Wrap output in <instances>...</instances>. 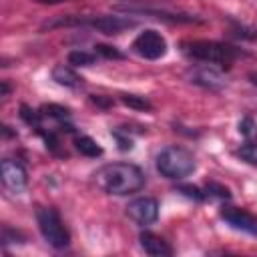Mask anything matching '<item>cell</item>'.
I'll use <instances>...</instances> for the list:
<instances>
[{"label":"cell","instance_id":"1","mask_svg":"<svg viewBox=\"0 0 257 257\" xmlns=\"http://www.w3.org/2000/svg\"><path fill=\"white\" fill-rule=\"evenodd\" d=\"M94 183L108 195H131L143 189L145 173L131 163H108L94 171Z\"/></svg>","mask_w":257,"mask_h":257},{"label":"cell","instance_id":"2","mask_svg":"<svg viewBox=\"0 0 257 257\" xmlns=\"http://www.w3.org/2000/svg\"><path fill=\"white\" fill-rule=\"evenodd\" d=\"M183 52L193 60L217 66H231L235 58L243 56L239 48L217 40H187L183 42Z\"/></svg>","mask_w":257,"mask_h":257},{"label":"cell","instance_id":"3","mask_svg":"<svg viewBox=\"0 0 257 257\" xmlns=\"http://www.w3.org/2000/svg\"><path fill=\"white\" fill-rule=\"evenodd\" d=\"M137 22L122 18V16H60L56 20H48L42 24V28H60V26H86L94 28L102 34H118L126 28H133Z\"/></svg>","mask_w":257,"mask_h":257},{"label":"cell","instance_id":"4","mask_svg":"<svg viewBox=\"0 0 257 257\" xmlns=\"http://www.w3.org/2000/svg\"><path fill=\"white\" fill-rule=\"evenodd\" d=\"M195 157L183 147H165L157 155V171L167 179H183L195 171Z\"/></svg>","mask_w":257,"mask_h":257},{"label":"cell","instance_id":"5","mask_svg":"<svg viewBox=\"0 0 257 257\" xmlns=\"http://www.w3.org/2000/svg\"><path fill=\"white\" fill-rule=\"evenodd\" d=\"M36 221H38V229L44 237V241L48 245H52L54 249H64L70 243V235L66 231V227L60 221V215L54 209H46L40 207L36 211Z\"/></svg>","mask_w":257,"mask_h":257},{"label":"cell","instance_id":"6","mask_svg":"<svg viewBox=\"0 0 257 257\" xmlns=\"http://www.w3.org/2000/svg\"><path fill=\"white\" fill-rule=\"evenodd\" d=\"M114 10H122L126 14H145V16H153L165 22H173V24H191V22H201V18L193 16V14H185V12H173V10H165V8H153V6H141V4H133V2H118L114 4Z\"/></svg>","mask_w":257,"mask_h":257},{"label":"cell","instance_id":"7","mask_svg":"<svg viewBox=\"0 0 257 257\" xmlns=\"http://www.w3.org/2000/svg\"><path fill=\"white\" fill-rule=\"evenodd\" d=\"M133 50L147 60H157L167 54V40L163 38L161 32L149 28V30H143L133 40Z\"/></svg>","mask_w":257,"mask_h":257},{"label":"cell","instance_id":"8","mask_svg":"<svg viewBox=\"0 0 257 257\" xmlns=\"http://www.w3.org/2000/svg\"><path fill=\"white\" fill-rule=\"evenodd\" d=\"M0 177H2L4 187L12 193H22L28 185L26 169L14 159H4L0 163Z\"/></svg>","mask_w":257,"mask_h":257},{"label":"cell","instance_id":"9","mask_svg":"<svg viewBox=\"0 0 257 257\" xmlns=\"http://www.w3.org/2000/svg\"><path fill=\"white\" fill-rule=\"evenodd\" d=\"M126 215L135 223L147 227V225H151V223H155L159 219V203L153 197H139V199L128 203Z\"/></svg>","mask_w":257,"mask_h":257},{"label":"cell","instance_id":"10","mask_svg":"<svg viewBox=\"0 0 257 257\" xmlns=\"http://www.w3.org/2000/svg\"><path fill=\"white\" fill-rule=\"evenodd\" d=\"M189 80L197 86H203V88H209V90H219L227 84L225 76L221 70H217L215 66L211 64H203V66H195L189 70Z\"/></svg>","mask_w":257,"mask_h":257},{"label":"cell","instance_id":"11","mask_svg":"<svg viewBox=\"0 0 257 257\" xmlns=\"http://www.w3.org/2000/svg\"><path fill=\"white\" fill-rule=\"evenodd\" d=\"M221 217L225 219V223H229L233 229L249 233V235H257V217H253L251 213H247L245 209L239 207H225L221 211Z\"/></svg>","mask_w":257,"mask_h":257},{"label":"cell","instance_id":"12","mask_svg":"<svg viewBox=\"0 0 257 257\" xmlns=\"http://www.w3.org/2000/svg\"><path fill=\"white\" fill-rule=\"evenodd\" d=\"M141 247L145 249V253L149 255H155V257H165V255H173V247L159 235L151 233V231H143L141 237Z\"/></svg>","mask_w":257,"mask_h":257},{"label":"cell","instance_id":"13","mask_svg":"<svg viewBox=\"0 0 257 257\" xmlns=\"http://www.w3.org/2000/svg\"><path fill=\"white\" fill-rule=\"evenodd\" d=\"M52 80H56L60 86H66V88H80L82 86V78L68 66L64 64H58L52 68Z\"/></svg>","mask_w":257,"mask_h":257},{"label":"cell","instance_id":"14","mask_svg":"<svg viewBox=\"0 0 257 257\" xmlns=\"http://www.w3.org/2000/svg\"><path fill=\"white\" fill-rule=\"evenodd\" d=\"M74 147H76L82 155H86V157H100V155H102L100 145H98L94 139L86 137V135L76 137V139H74Z\"/></svg>","mask_w":257,"mask_h":257},{"label":"cell","instance_id":"15","mask_svg":"<svg viewBox=\"0 0 257 257\" xmlns=\"http://www.w3.org/2000/svg\"><path fill=\"white\" fill-rule=\"evenodd\" d=\"M94 60H96V54H90L84 50L68 52V64H72V66H90V64H94Z\"/></svg>","mask_w":257,"mask_h":257},{"label":"cell","instance_id":"16","mask_svg":"<svg viewBox=\"0 0 257 257\" xmlns=\"http://www.w3.org/2000/svg\"><path fill=\"white\" fill-rule=\"evenodd\" d=\"M42 114H46V116H52V118H58V120H64V118H68L70 116V110L68 108H64V106H60V104H44L42 108Z\"/></svg>","mask_w":257,"mask_h":257},{"label":"cell","instance_id":"17","mask_svg":"<svg viewBox=\"0 0 257 257\" xmlns=\"http://www.w3.org/2000/svg\"><path fill=\"white\" fill-rule=\"evenodd\" d=\"M120 100L126 104V106H133V108H139V110H151V102L145 98V96H135V94H122Z\"/></svg>","mask_w":257,"mask_h":257},{"label":"cell","instance_id":"18","mask_svg":"<svg viewBox=\"0 0 257 257\" xmlns=\"http://www.w3.org/2000/svg\"><path fill=\"white\" fill-rule=\"evenodd\" d=\"M237 155H239L245 163L257 167V145H255V143H247V145H243V147L237 151Z\"/></svg>","mask_w":257,"mask_h":257},{"label":"cell","instance_id":"19","mask_svg":"<svg viewBox=\"0 0 257 257\" xmlns=\"http://www.w3.org/2000/svg\"><path fill=\"white\" fill-rule=\"evenodd\" d=\"M20 116H22V120H24L26 124H30V126H34V128H40V112H36V110H32L30 106L22 104V106H20Z\"/></svg>","mask_w":257,"mask_h":257},{"label":"cell","instance_id":"20","mask_svg":"<svg viewBox=\"0 0 257 257\" xmlns=\"http://www.w3.org/2000/svg\"><path fill=\"white\" fill-rule=\"evenodd\" d=\"M179 191H181L185 197L195 199V201H203V199H205L203 191H201V189H197V187H193V185H181V187H179Z\"/></svg>","mask_w":257,"mask_h":257},{"label":"cell","instance_id":"21","mask_svg":"<svg viewBox=\"0 0 257 257\" xmlns=\"http://www.w3.org/2000/svg\"><path fill=\"white\" fill-rule=\"evenodd\" d=\"M207 193H211V195H215V197H219V199H231L229 189L223 187V185H219V183H209V185H207Z\"/></svg>","mask_w":257,"mask_h":257},{"label":"cell","instance_id":"22","mask_svg":"<svg viewBox=\"0 0 257 257\" xmlns=\"http://www.w3.org/2000/svg\"><path fill=\"white\" fill-rule=\"evenodd\" d=\"M94 48H96V52H98V54H102L104 58H124V54H122V52H118L114 46L98 44V46H94Z\"/></svg>","mask_w":257,"mask_h":257},{"label":"cell","instance_id":"23","mask_svg":"<svg viewBox=\"0 0 257 257\" xmlns=\"http://www.w3.org/2000/svg\"><path fill=\"white\" fill-rule=\"evenodd\" d=\"M239 133L245 135V137H253L255 135V122H253V118H249V116L241 118L239 120Z\"/></svg>","mask_w":257,"mask_h":257},{"label":"cell","instance_id":"24","mask_svg":"<svg viewBox=\"0 0 257 257\" xmlns=\"http://www.w3.org/2000/svg\"><path fill=\"white\" fill-rule=\"evenodd\" d=\"M22 239H24V237H22L18 231H12L10 227H4V229H2V243H4V245H8V243H16V241L20 243Z\"/></svg>","mask_w":257,"mask_h":257},{"label":"cell","instance_id":"25","mask_svg":"<svg viewBox=\"0 0 257 257\" xmlns=\"http://www.w3.org/2000/svg\"><path fill=\"white\" fill-rule=\"evenodd\" d=\"M114 137L118 139V147H120L122 151H126V149H131V147H133V141H131V139H122V137H120L118 133H116Z\"/></svg>","mask_w":257,"mask_h":257},{"label":"cell","instance_id":"26","mask_svg":"<svg viewBox=\"0 0 257 257\" xmlns=\"http://www.w3.org/2000/svg\"><path fill=\"white\" fill-rule=\"evenodd\" d=\"M92 102H94V104H100V106H106V104H110V100H104L102 96H92Z\"/></svg>","mask_w":257,"mask_h":257},{"label":"cell","instance_id":"27","mask_svg":"<svg viewBox=\"0 0 257 257\" xmlns=\"http://www.w3.org/2000/svg\"><path fill=\"white\" fill-rule=\"evenodd\" d=\"M38 4H58V2H66V0H34Z\"/></svg>","mask_w":257,"mask_h":257},{"label":"cell","instance_id":"28","mask_svg":"<svg viewBox=\"0 0 257 257\" xmlns=\"http://www.w3.org/2000/svg\"><path fill=\"white\" fill-rule=\"evenodd\" d=\"M249 80H251V82L257 86V72H251V74H249Z\"/></svg>","mask_w":257,"mask_h":257}]
</instances>
